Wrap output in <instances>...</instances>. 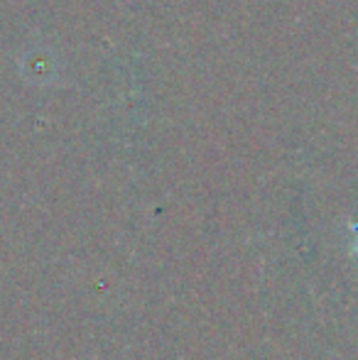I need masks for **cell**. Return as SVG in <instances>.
<instances>
[{
	"label": "cell",
	"instance_id": "1",
	"mask_svg": "<svg viewBox=\"0 0 358 360\" xmlns=\"http://www.w3.org/2000/svg\"><path fill=\"white\" fill-rule=\"evenodd\" d=\"M354 255L358 257V233H356V240H354Z\"/></svg>",
	"mask_w": 358,
	"mask_h": 360
}]
</instances>
